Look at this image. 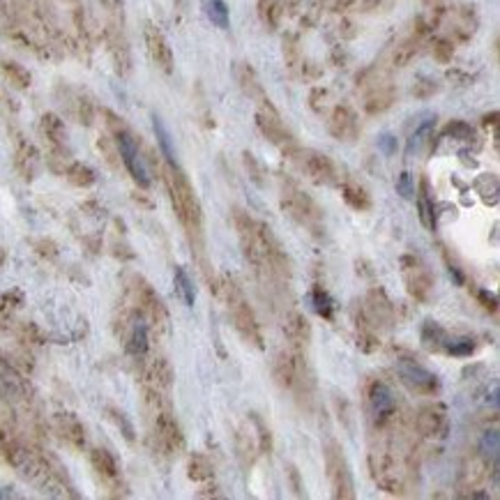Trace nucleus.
Wrapping results in <instances>:
<instances>
[{"label": "nucleus", "mask_w": 500, "mask_h": 500, "mask_svg": "<svg viewBox=\"0 0 500 500\" xmlns=\"http://www.w3.org/2000/svg\"><path fill=\"white\" fill-rule=\"evenodd\" d=\"M233 224L238 231L242 251L256 270L268 272L270 277H291V258L275 238L268 224L251 219L242 208H233Z\"/></svg>", "instance_id": "f257e3e1"}, {"label": "nucleus", "mask_w": 500, "mask_h": 500, "mask_svg": "<svg viewBox=\"0 0 500 500\" xmlns=\"http://www.w3.org/2000/svg\"><path fill=\"white\" fill-rule=\"evenodd\" d=\"M166 189H169L171 203L180 224L185 226L194 247L203 251V208H201L196 191L180 166H166Z\"/></svg>", "instance_id": "f03ea898"}, {"label": "nucleus", "mask_w": 500, "mask_h": 500, "mask_svg": "<svg viewBox=\"0 0 500 500\" xmlns=\"http://www.w3.org/2000/svg\"><path fill=\"white\" fill-rule=\"evenodd\" d=\"M217 293L224 295L226 306H229V314H231V321H233V328L238 330V335L247 341V344L261 350L266 344H263V332L258 326V319H256V314H254L247 295H244V291H242V286L235 282V277L224 275Z\"/></svg>", "instance_id": "7ed1b4c3"}, {"label": "nucleus", "mask_w": 500, "mask_h": 500, "mask_svg": "<svg viewBox=\"0 0 500 500\" xmlns=\"http://www.w3.org/2000/svg\"><path fill=\"white\" fill-rule=\"evenodd\" d=\"M282 208L295 224H300L302 229H306L309 233L321 235L323 231H326V217H323V210L309 194H304V191L297 185H293V182H286L282 189Z\"/></svg>", "instance_id": "20e7f679"}, {"label": "nucleus", "mask_w": 500, "mask_h": 500, "mask_svg": "<svg viewBox=\"0 0 500 500\" xmlns=\"http://www.w3.org/2000/svg\"><path fill=\"white\" fill-rule=\"evenodd\" d=\"M323 459H326L328 480L332 487V498L337 500H353L355 498V482L353 472L344 457V450L337 441H330L323 450Z\"/></svg>", "instance_id": "39448f33"}, {"label": "nucleus", "mask_w": 500, "mask_h": 500, "mask_svg": "<svg viewBox=\"0 0 500 500\" xmlns=\"http://www.w3.org/2000/svg\"><path fill=\"white\" fill-rule=\"evenodd\" d=\"M109 118L113 125H116V145H118V155H120L122 164H125V169L129 171L131 178H134L136 185L148 189L150 187V171H148L145 160L141 157V150H138L136 138L131 136V131L122 125V122H118V118H113L111 113H109Z\"/></svg>", "instance_id": "423d86ee"}, {"label": "nucleus", "mask_w": 500, "mask_h": 500, "mask_svg": "<svg viewBox=\"0 0 500 500\" xmlns=\"http://www.w3.org/2000/svg\"><path fill=\"white\" fill-rule=\"evenodd\" d=\"M364 394L371 422L379 429H385L394 419V415H397V397H394L392 388L381 379H371L367 383Z\"/></svg>", "instance_id": "0eeeda50"}, {"label": "nucleus", "mask_w": 500, "mask_h": 500, "mask_svg": "<svg viewBox=\"0 0 500 500\" xmlns=\"http://www.w3.org/2000/svg\"><path fill=\"white\" fill-rule=\"evenodd\" d=\"M401 275H403V284H406V291L410 293L413 300L427 302L429 297H431L434 277L417 256H413V254L401 256Z\"/></svg>", "instance_id": "6e6552de"}, {"label": "nucleus", "mask_w": 500, "mask_h": 500, "mask_svg": "<svg viewBox=\"0 0 500 500\" xmlns=\"http://www.w3.org/2000/svg\"><path fill=\"white\" fill-rule=\"evenodd\" d=\"M155 438L157 445L162 447L166 454H180L185 452V436L178 424V419L173 417L169 403L155 408Z\"/></svg>", "instance_id": "1a4fd4ad"}, {"label": "nucleus", "mask_w": 500, "mask_h": 500, "mask_svg": "<svg viewBox=\"0 0 500 500\" xmlns=\"http://www.w3.org/2000/svg\"><path fill=\"white\" fill-rule=\"evenodd\" d=\"M297 166L306 175V180L319 187H330L339 182V171L335 162L328 155L314 153V150H300L297 153Z\"/></svg>", "instance_id": "9d476101"}, {"label": "nucleus", "mask_w": 500, "mask_h": 500, "mask_svg": "<svg viewBox=\"0 0 500 500\" xmlns=\"http://www.w3.org/2000/svg\"><path fill=\"white\" fill-rule=\"evenodd\" d=\"M397 371H399L401 383L406 385L410 392H415V394H422V397H431V394H436L438 390H441L438 376H436L434 371H429L424 364L415 362V359H410V357L399 359Z\"/></svg>", "instance_id": "9b49d317"}, {"label": "nucleus", "mask_w": 500, "mask_h": 500, "mask_svg": "<svg viewBox=\"0 0 500 500\" xmlns=\"http://www.w3.org/2000/svg\"><path fill=\"white\" fill-rule=\"evenodd\" d=\"M256 127L261 129V134L268 138L270 143H275L279 148H288L293 145V134L288 131V127L284 125L282 116L279 111L275 109V104L270 100L258 104V111H256Z\"/></svg>", "instance_id": "f8f14e48"}, {"label": "nucleus", "mask_w": 500, "mask_h": 500, "mask_svg": "<svg viewBox=\"0 0 500 500\" xmlns=\"http://www.w3.org/2000/svg\"><path fill=\"white\" fill-rule=\"evenodd\" d=\"M369 468H371L376 484H379L383 491H388V494H394V496L403 494V482L397 472V466H394V459L388 452H371Z\"/></svg>", "instance_id": "ddd939ff"}, {"label": "nucleus", "mask_w": 500, "mask_h": 500, "mask_svg": "<svg viewBox=\"0 0 500 500\" xmlns=\"http://www.w3.org/2000/svg\"><path fill=\"white\" fill-rule=\"evenodd\" d=\"M143 37H145V47H148V54H150V58H153V63L160 67L164 74H171L173 72V51H171L169 40H166V35L157 28L155 23H145Z\"/></svg>", "instance_id": "4468645a"}, {"label": "nucleus", "mask_w": 500, "mask_h": 500, "mask_svg": "<svg viewBox=\"0 0 500 500\" xmlns=\"http://www.w3.org/2000/svg\"><path fill=\"white\" fill-rule=\"evenodd\" d=\"M328 129L337 141H355V138L359 136L357 113L350 107H346V104H339V107H335L330 113Z\"/></svg>", "instance_id": "2eb2a0df"}, {"label": "nucleus", "mask_w": 500, "mask_h": 500, "mask_svg": "<svg viewBox=\"0 0 500 500\" xmlns=\"http://www.w3.org/2000/svg\"><path fill=\"white\" fill-rule=\"evenodd\" d=\"M367 321L371 323V326H383L388 328L392 326L394 321V304L390 302L388 293L383 291L381 286H374L369 293H367Z\"/></svg>", "instance_id": "dca6fc26"}, {"label": "nucleus", "mask_w": 500, "mask_h": 500, "mask_svg": "<svg viewBox=\"0 0 500 500\" xmlns=\"http://www.w3.org/2000/svg\"><path fill=\"white\" fill-rule=\"evenodd\" d=\"M138 304H141V316L145 321H150L155 328L169 326V314H166V306L162 304V297L145 282L138 286Z\"/></svg>", "instance_id": "f3484780"}, {"label": "nucleus", "mask_w": 500, "mask_h": 500, "mask_svg": "<svg viewBox=\"0 0 500 500\" xmlns=\"http://www.w3.org/2000/svg\"><path fill=\"white\" fill-rule=\"evenodd\" d=\"M445 422H447V410L443 403H429V406L419 408L415 427L422 436L434 438L445 429Z\"/></svg>", "instance_id": "a211bd4d"}, {"label": "nucleus", "mask_w": 500, "mask_h": 500, "mask_svg": "<svg viewBox=\"0 0 500 500\" xmlns=\"http://www.w3.org/2000/svg\"><path fill=\"white\" fill-rule=\"evenodd\" d=\"M145 383H148V392H155V394H169L171 392V385H173V369L171 364L166 362L164 357H157L150 362L145 371Z\"/></svg>", "instance_id": "6ab92c4d"}, {"label": "nucleus", "mask_w": 500, "mask_h": 500, "mask_svg": "<svg viewBox=\"0 0 500 500\" xmlns=\"http://www.w3.org/2000/svg\"><path fill=\"white\" fill-rule=\"evenodd\" d=\"M284 332H286L288 341H291V348L304 350L306 346H309V341H311V326H309V321H306L304 314H300V311L288 314L286 316Z\"/></svg>", "instance_id": "aec40b11"}, {"label": "nucleus", "mask_w": 500, "mask_h": 500, "mask_svg": "<svg viewBox=\"0 0 500 500\" xmlns=\"http://www.w3.org/2000/svg\"><path fill=\"white\" fill-rule=\"evenodd\" d=\"M235 78H238L242 93L247 95V97H251L256 104L268 102V95H266V90H263V85L258 81L256 69H254L249 63H238V65H235Z\"/></svg>", "instance_id": "412c9836"}, {"label": "nucleus", "mask_w": 500, "mask_h": 500, "mask_svg": "<svg viewBox=\"0 0 500 500\" xmlns=\"http://www.w3.org/2000/svg\"><path fill=\"white\" fill-rule=\"evenodd\" d=\"M148 348H150V335H148V321L141 314L131 321L129 328V339H127V353L136 359H143Z\"/></svg>", "instance_id": "4be33fe9"}, {"label": "nucleus", "mask_w": 500, "mask_h": 500, "mask_svg": "<svg viewBox=\"0 0 500 500\" xmlns=\"http://www.w3.org/2000/svg\"><path fill=\"white\" fill-rule=\"evenodd\" d=\"M90 463H93V468L97 470V475L107 482V484H118L120 466H118L116 457H113L109 450H104V447H95V450L90 452Z\"/></svg>", "instance_id": "5701e85b"}, {"label": "nucleus", "mask_w": 500, "mask_h": 500, "mask_svg": "<svg viewBox=\"0 0 500 500\" xmlns=\"http://www.w3.org/2000/svg\"><path fill=\"white\" fill-rule=\"evenodd\" d=\"M341 198L346 201V206L357 210V213H369V210L374 208L369 189H367L364 185H359V182H355V180H346L344 185H341Z\"/></svg>", "instance_id": "b1692460"}, {"label": "nucleus", "mask_w": 500, "mask_h": 500, "mask_svg": "<svg viewBox=\"0 0 500 500\" xmlns=\"http://www.w3.org/2000/svg\"><path fill=\"white\" fill-rule=\"evenodd\" d=\"M56 424H58L60 436H63L72 447L81 450V447L85 445V429H83L81 422H78V417L69 415V413H63V415L56 417Z\"/></svg>", "instance_id": "393cba45"}, {"label": "nucleus", "mask_w": 500, "mask_h": 500, "mask_svg": "<svg viewBox=\"0 0 500 500\" xmlns=\"http://www.w3.org/2000/svg\"><path fill=\"white\" fill-rule=\"evenodd\" d=\"M394 100H397V90H394L392 85H376L374 90L367 95V100H364V111L367 113H371V116H376V113H383V111H388Z\"/></svg>", "instance_id": "a878e982"}, {"label": "nucleus", "mask_w": 500, "mask_h": 500, "mask_svg": "<svg viewBox=\"0 0 500 500\" xmlns=\"http://www.w3.org/2000/svg\"><path fill=\"white\" fill-rule=\"evenodd\" d=\"M447 344H450V335L443 326H438L436 321H427L422 326V346L431 353H445Z\"/></svg>", "instance_id": "bb28decb"}, {"label": "nucleus", "mask_w": 500, "mask_h": 500, "mask_svg": "<svg viewBox=\"0 0 500 500\" xmlns=\"http://www.w3.org/2000/svg\"><path fill=\"white\" fill-rule=\"evenodd\" d=\"M417 210H419V219L427 229H436V203L431 198V191H429V182L427 178L419 180V191H417Z\"/></svg>", "instance_id": "cd10ccee"}, {"label": "nucleus", "mask_w": 500, "mask_h": 500, "mask_svg": "<svg viewBox=\"0 0 500 500\" xmlns=\"http://www.w3.org/2000/svg\"><path fill=\"white\" fill-rule=\"evenodd\" d=\"M42 131L44 136L49 138V143L54 148H65L67 145V129H65V122L60 120L54 113H47V116L42 118Z\"/></svg>", "instance_id": "c85d7f7f"}, {"label": "nucleus", "mask_w": 500, "mask_h": 500, "mask_svg": "<svg viewBox=\"0 0 500 500\" xmlns=\"http://www.w3.org/2000/svg\"><path fill=\"white\" fill-rule=\"evenodd\" d=\"M309 302L314 306V311L321 316V319H326V321H335V309H337V304L335 300H332V295L323 288L321 284H316L311 288V293H309Z\"/></svg>", "instance_id": "c756f323"}, {"label": "nucleus", "mask_w": 500, "mask_h": 500, "mask_svg": "<svg viewBox=\"0 0 500 500\" xmlns=\"http://www.w3.org/2000/svg\"><path fill=\"white\" fill-rule=\"evenodd\" d=\"M187 477L191 482H210L215 477V468L213 461H210L206 454L194 452L187 461Z\"/></svg>", "instance_id": "7c9ffc66"}, {"label": "nucleus", "mask_w": 500, "mask_h": 500, "mask_svg": "<svg viewBox=\"0 0 500 500\" xmlns=\"http://www.w3.org/2000/svg\"><path fill=\"white\" fill-rule=\"evenodd\" d=\"M235 452H238V459L244 468H251L258 457V445L244 429H238V434H235Z\"/></svg>", "instance_id": "2f4dec72"}, {"label": "nucleus", "mask_w": 500, "mask_h": 500, "mask_svg": "<svg viewBox=\"0 0 500 500\" xmlns=\"http://www.w3.org/2000/svg\"><path fill=\"white\" fill-rule=\"evenodd\" d=\"M477 452H480V457L484 459L487 466L491 463V466H494V468H498V457H500V434L496 431V429H489V431H484V436L480 438Z\"/></svg>", "instance_id": "473e14b6"}, {"label": "nucleus", "mask_w": 500, "mask_h": 500, "mask_svg": "<svg viewBox=\"0 0 500 500\" xmlns=\"http://www.w3.org/2000/svg\"><path fill=\"white\" fill-rule=\"evenodd\" d=\"M282 16H284V0H258V19L266 28L277 30Z\"/></svg>", "instance_id": "72a5a7b5"}, {"label": "nucleus", "mask_w": 500, "mask_h": 500, "mask_svg": "<svg viewBox=\"0 0 500 500\" xmlns=\"http://www.w3.org/2000/svg\"><path fill=\"white\" fill-rule=\"evenodd\" d=\"M357 346L362 353H376V350L381 348V339L374 332V326L367 321L364 314L357 319Z\"/></svg>", "instance_id": "f704fd0d"}, {"label": "nucleus", "mask_w": 500, "mask_h": 500, "mask_svg": "<svg viewBox=\"0 0 500 500\" xmlns=\"http://www.w3.org/2000/svg\"><path fill=\"white\" fill-rule=\"evenodd\" d=\"M173 284H175V291H178V295H180V300L185 302L187 306H194V302H196V286H194V279L189 277V272L182 266L175 268Z\"/></svg>", "instance_id": "c9c22d12"}, {"label": "nucleus", "mask_w": 500, "mask_h": 500, "mask_svg": "<svg viewBox=\"0 0 500 500\" xmlns=\"http://www.w3.org/2000/svg\"><path fill=\"white\" fill-rule=\"evenodd\" d=\"M419 44H422V35H413V37L403 40L397 49H394V56H392V65L394 67H406L410 60H413L419 54Z\"/></svg>", "instance_id": "e433bc0d"}, {"label": "nucleus", "mask_w": 500, "mask_h": 500, "mask_svg": "<svg viewBox=\"0 0 500 500\" xmlns=\"http://www.w3.org/2000/svg\"><path fill=\"white\" fill-rule=\"evenodd\" d=\"M203 12L217 28L229 30L231 16H229V5H226L224 0H203Z\"/></svg>", "instance_id": "4c0bfd02"}, {"label": "nucleus", "mask_w": 500, "mask_h": 500, "mask_svg": "<svg viewBox=\"0 0 500 500\" xmlns=\"http://www.w3.org/2000/svg\"><path fill=\"white\" fill-rule=\"evenodd\" d=\"M284 60H286L288 72H291L293 76H302L304 58H302L300 44H297L295 37H286V40H284Z\"/></svg>", "instance_id": "58836bf2"}, {"label": "nucleus", "mask_w": 500, "mask_h": 500, "mask_svg": "<svg viewBox=\"0 0 500 500\" xmlns=\"http://www.w3.org/2000/svg\"><path fill=\"white\" fill-rule=\"evenodd\" d=\"M153 127H155V136H157V143H160V150L164 153L166 162L171 166H178V160H175V148H173V141H171V134L169 129L164 127V122L160 116H153Z\"/></svg>", "instance_id": "ea45409f"}, {"label": "nucleus", "mask_w": 500, "mask_h": 500, "mask_svg": "<svg viewBox=\"0 0 500 500\" xmlns=\"http://www.w3.org/2000/svg\"><path fill=\"white\" fill-rule=\"evenodd\" d=\"M67 180L72 182L74 187H90V185H95L97 175H95V171H93L88 164L74 162V164L67 169Z\"/></svg>", "instance_id": "a19ab883"}, {"label": "nucleus", "mask_w": 500, "mask_h": 500, "mask_svg": "<svg viewBox=\"0 0 500 500\" xmlns=\"http://www.w3.org/2000/svg\"><path fill=\"white\" fill-rule=\"evenodd\" d=\"M434 127H436V118H427V120L419 122L417 129H415V134L410 136V141H408V155L417 153L419 148H422L429 141V136L434 134Z\"/></svg>", "instance_id": "79ce46f5"}, {"label": "nucleus", "mask_w": 500, "mask_h": 500, "mask_svg": "<svg viewBox=\"0 0 500 500\" xmlns=\"http://www.w3.org/2000/svg\"><path fill=\"white\" fill-rule=\"evenodd\" d=\"M3 72L7 76V81H10L14 88H21V90H25L32 81L30 72L25 67H21L19 63H3Z\"/></svg>", "instance_id": "37998d69"}, {"label": "nucleus", "mask_w": 500, "mask_h": 500, "mask_svg": "<svg viewBox=\"0 0 500 500\" xmlns=\"http://www.w3.org/2000/svg\"><path fill=\"white\" fill-rule=\"evenodd\" d=\"M254 427H256L258 431V454H270L272 452V434H270V427L263 422L261 415L256 413H249Z\"/></svg>", "instance_id": "c03bdc74"}, {"label": "nucleus", "mask_w": 500, "mask_h": 500, "mask_svg": "<svg viewBox=\"0 0 500 500\" xmlns=\"http://www.w3.org/2000/svg\"><path fill=\"white\" fill-rule=\"evenodd\" d=\"M475 341L468 339V337H463V339H452L450 337V344H447L445 348V353L447 355H454V357H470L472 353H475Z\"/></svg>", "instance_id": "a18cd8bd"}, {"label": "nucleus", "mask_w": 500, "mask_h": 500, "mask_svg": "<svg viewBox=\"0 0 500 500\" xmlns=\"http://www.w3.org/2000/svg\"><path fill=\"white\" fill-rule=\"evenodd\" d=\"M445 134L457 138V141H470V138L475 136V129H472L468 122H463V120H452L450 125L445 127Z\"/></svg>", "instance_id": "49530a36"}, {"label": "nucleus", "mask_w": 500, "mask_h": 500, "mask_svg": "<svg viewBox=\"0 0 500 500\" xmlns=\"http://www.w3.org/2000/svg\"><path fill=\"white\" fill-rule=\"evenodd\" d=\"M109 417L113 419V422H116V427L120 429V434L125 436L129 443L134 441V427H131V422L127 419V415L122 413V410H118V408H109Z\"/></svg>", "instance_id": "de8ad7c7"}, {"label": "nucleus", "mask_w": 500, "mask_h": 500, "mask_svg": "<svg viewBox=\"0 0 500 500\" xmlns=\"http://www.w3.org/2000/svg\"><path fill=\"white\" fill-rule=\"evenodd\" d=\"M454 56V42L450 40H436L434 42V58L438 60V63H450Z\"/></svg>", "instance_id": "09e8293b"}, {"label": "nucleus", "mask_w": 500, "mask_h": 500, "mask_svg": "<svg viewBox=\"0 0 500 500\" xmlns=\"http://www.w3.org/2000/svg\"><path fill=\"white\" fill-rule=\"evenodd\" d=\"M19 169L25 178H32V171H35V150L30 145H23L19 150Z\"/></svg>", "instance_id": "8fccbe9b"}, {"label": "nucleus", "mask_w": 500, "mask_h": 500, "mask_svg": "<svg viewBox=\"0 0 500 500\" xmlns=\"http://www.w3.org/2000/svg\"><path fill=\"white\" fill-rule=\"evenodd\" d=\"M397 194L401 198H413L415 196V182H413V175H410L408 171H403L397 178Z\"/></svg>", "instance_id": "3c124183"}, {"label": "nucleus", "mask_w": 500, "mask_h": 500, "mask_svg": "<svg viewBox=\"0 0 500 500\" xmlns=\"http://www.w3.org/2000/svg\"><path fill=\"white\" fill-rule=\"evenodd\" d=\"M438 90V85L436 81H431V78H427V76H419L415 85H413V95L419 100H427V97H431V95Z\"/></svg>", "instance_id": "603ef678"}, {"label": "nucleus", "mask_w": 500, "mask_h": 500, "mask_svg": "<svg viewBox=\"0 0 500 500\" xmlns=\"http://www.w3.org/2000/svg\"><path fill=\"white\" fill-rule=\"evenodd\" d=\"M242 160H244V166H247V173L251 175V180L256 182V185H263V166L258 164V160L254 157L251 153H244L242 155Z\"/></svg>", "instance_id": "864d4df0"}, {"label": "nucleus", "mask_w": 500, "mask_h": 500, "mask_svg": "<svg viewBox=\"0 0 500 500\" xmlns=\"http://www.w3.org/2000/svg\"><path fill=\"white\" fill-rule=\"evenodd\" d=\"M328 97H330V93L326 90V88H316V90H311V97H309L311 109L316 113H323L328 107Z\"/></svg>", "instance_id": "5fc2aeb1"}, {"label": "nucleus", "mask_w": 500, "mask_h": 500, "mask_svg": "<svg viewBox=\"0 0 500 500\" xmlns=\"http://www.w3.org/2000/svg\"><path fill=\"white\" fill-rule=\"evenodd\" d=\"M477 300H480V304L484 306L487 311H491V314L498 311V295L496 293H491V291H487V288H482V291H477Z\"/></svg>", "instance_id": "6e6d98bb"}, {"label": "nucleus", "mask_w": 500, "mask_h": 500, "mask_svg": "<svg viewBox=\"0 0 500 500\" xmlns=\"http://www.w3.org/2000/svg\"><path fill=\"white\" fill-rule=\"evenodd\" d=\"M288 482H291V487H293V494L297 498H302L304 496V484H302V480H300V470H297L295 466H288Z\"/></svg>", "instance_id": "4d7b16f0"}, {"label": "nucleus", "mask_w": 500, "mask_h": 500, "mask_svg": "<svg viewBox=\"0 0 500 500\" xmlns=\"http://www.w3.org/2000/svg\"><path fill=\"white\" fill-rule=\"evenodd\" d=\"M379 145H381V150L385 155H394V153H397V138H394L392 134H383L379 138Z\"/></svg>", "instance_id": "13d9d810"}, {"label": "nucleus", "mask_w": 500, "mask_h": 500, "mask_svg": "<svg viewBox=\"0 0 500 500\" xmlns=\"http://www.w3.org/2000/svg\"><path fill=\"white\" fill-rule=\"evenodd\" d=\"M447 270H450V275H452L454 284H457V286H463V284H466V277H463V272H461L457 266H454L452 261H447Z\"/></svg>", "instance_id": "bf43d9fd"}, {"label": "nucleus", "mask_w": 500, "mask_h": 500, "mask_svg": "<svg viewBox=\"0 0 500 500\" xmlns=\"http://www.w3.org/2000/svg\"><path fill=\"white\" fill-rule=\"evenodd\" d=\"M496 118H498L496 111L491 113V116H487V118H484V127H496Z\"/></svg>", "instance_id": "052dcab7"}, {"label": "nucleus", "mask_w": 500, "mask_h": 500, "mask_svg": "<svg viewBox=\"0 0 500 500\" xmlns=\"http://www.w3.org/2000/svg\"><path fill=\"white\" fill-rule=\"evenodd\" d=\"M118 3H120V0H104V5H107V7H118Z\"/></svg>", "instance_id": "680f3d73"}, {"label": "nucleus", "mask_w": 500, "mask_h": 500, "mask_svg": "<svg viewBox=\"0 0 500 500\" xmlns=\"http://www.w3.org/2000/svg\"><path fill=\"white\" fill-rule=\"evenodd\" d=\"M173 3H175V7H185L187 0H173Z\"/></svg>", "instance_id": "e2e57ef3"}, {"label": "nucleus", "mask_w": 500, "mask_h": 500, "mask_svg": "<svg viewBox=\"0 0 500 500\" xmlns=\"http://www.w3.org/2000/svg\"><path fill=\"white\" fill-rule=\"evenodd\" d=\"M3 263H5V251L0 249V266H3Z\"/></svg>", "instance_id": "0e129e2a"}, {"label": "nucleus", "mask_w": 500, "mask_h": 500, "mask_svg": "<svg viewBox=\"0 0 500 500\" xmlns=\"http://www.w3.org/2000/svg\"><path fill=\"white\" fill-rule=\"evenodd\" d=\"M0 498H10V494H7V491H0Z\"/></svg>", "instance_id": "69168bd1"}]
</instances>
